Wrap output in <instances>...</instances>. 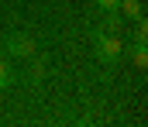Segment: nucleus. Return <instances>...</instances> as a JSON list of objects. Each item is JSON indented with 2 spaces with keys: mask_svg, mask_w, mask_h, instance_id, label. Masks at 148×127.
<instances>
[{
  "mask_svg": "<svg viewBox=\"0 0 148 127\" xmlns=\"http://www.w3.org/2000/svg\"><path fill=\"white\" fill-rule=\"evenodd\" d=\"M93 41H97V58L103 65H117L124 58V41L121 35H103V31H93Z\"/></svg>",
  "mask_w": 148,
  "mask_h": 127,
  "instance_id": "nucleus-1",
  "label": "nucleus"
},
{
  "mask_svg": "<svg viewBox=\"0 0 148 127\" xmlns=\"http://www.w3.org/2000/svg\"><path fill=\"white\" fill-rule=\"evenodd\" d=\"M3 52H7V58H31L35 55V38L31 35H10V38H3Z\"/></svg>",
  "mask_w": 148,
  "mask_h": 127,
  "instance_id": "nucleus-2",
  "label": "nucleus"
},
{
  "mask_svg": "<svg viewBox=\"0 0 148 127\" xmlns=\"http://www.w3.org/2000/svg\"><path fill=\"white\" fill-rule=\"evenodd\" d=\"M121 28H124V17H121L117 10H103V21H100L97 31H103V35H121Z\"/></svg>",
  "mask_w": 148,
  "mask_h": 127,
  "instance_id": "nucleus-3",
  "label": "nucleus"
},
{
  "mask_svg": "<svg viewBox=\"0 0 148 127\" xmlns=\"http://www.w3.org/2000/svg\"><path fill=\"white\" fill-rule=\"evenodd\" d=\"M117 14L124 21H138V17H145V7H141V0H121L117 3Z\"/></svg>",
  "mask_w": 148,
  "mask_h": 127,
  "instance_id": "nucleus-4",
  "label": "nucleus"
},
{
  "mask_svg": "<svg viewBox=\"0 0 148 127\" xmlns=\"http://www.w3.org/2000/svg\"><path fill=\"white\" fill-rule=\"evenodd\" d=\"M10 86H14V69H10V62L3 58V52H0V93L10 89Z\"/></svg>",
  "mask_w": 148,
  "mask_h": 127,
  "instance_id": "nucleus-5",
  "label": "nucleus"
},
{
  "mask_svg": "<svg viewBox=\"0 0 148 127\" xmlns=\"http://www.w3.org/2000/svg\"><path fill=\"white\" fill-rule=\"evenodd\" d=\"M45 69H48V62H45V58H38V55H31V69H28L31 83H41V79H45Z\"/></svg>",
  "mask_w": 148,
  "mask_h": 127,
  "instance_id": "nucleus-6",
  "label": "nucleus"
},
{
  "mask_svg": "<svg viewBox=\"0 0 148 127\" xmlns=\"http://www.w3.org/2000/svg\"><path fill=\"white\" fill-rule=\"evenodd\" d=\"M148 41V24L145 17H138V24H134V45H145Z\"/></svg>",
  "mask_w": 148,
  "mask_h": 127,
  "instance_id": "nucleus-7",
  "label": "nucleus"
},
{
  "mask_svg": "<svg viewBox=\"0 0 148 127\" xmlns=\"http://www.w3.org/2000/svg\"><path fill=\"white\" fill-rule=\"evenodd\" d=\"M131 58H134V69H145V65H148V52H145V45H134V55H131Z\"/></svg>",
  "mask_w": 148,
  "mask_h": 127,
  "instance_id": "nucleus-8",
  "label": "nucleus"
},
{
  "mask_svg": "<svg viewBox=\"0 0 148 127\" xmlns=\"http://www.w3.org/2000/svg\"><path fill=\"white\" fill-rule=\"evenodd\" d=\"M117 3H121V0H97L100 10H117Z\"/></svg>",
  "mask_w": 148,
  "mask_h": 127,
  "instance_id": "nucleus-9",
  "label": "nucleus"
},
{
  "mask_svg": "<svg viewBox=\"0 0 148 127\" xmlns=\"http://www.w3.org/2000/svg\"><path fill=\"white\" fill-rule=\"evenodd\" d=\"M0 52H3V45H0Z\"/></svg>",
  "mask_w": 148,
  "mask_h": 127,
  "instance_id": "nucleus-10",
  "label": "nucleus"
}]
</instances>
